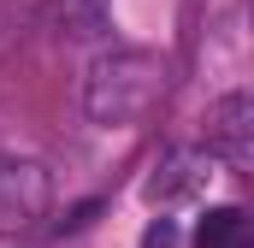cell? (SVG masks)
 <instances>
[{"label":"cell","instance_id":"3","mask_svg":"<svg viewBox=\"0 0 254 248\" xmlns=\"http://www.w3.org/2000/svg\"><path fill=\"white\" fill-rule=\"evenodd\" d=\"M207 178H213V154H207V148H172V154L154 166V178L142 184V201H148V207L190 201V195L207 189Z\"/></svg>","mask_w":254,"mask_h":248},{"label":"cell","instance_id":"1","mask_svg":"<svg viewBox=\"0 0 254 248\" xmlns=\"http://www.w3.org/2000/svg\"><path fill=\"white\" fill-rule=\"evenodd\" d=\"M166 95V60L154 48H113L89 65L83 77V113L107 130L142 124Z\"/></svg>","mask_w":254,"mask_h":248},{"label":"cell","instance_id":"7","mask_svg":"<svg viewBox=\"0 0 254 248\" xmlns=\"http://www.w3.org/2000/svg\"><path fill=\"white\" fill-rule=\"evenodd\" d=\"M142 248H178V225H172V219H154V225L142 231Z\"/></svg>","mask_w":254,"mask_h":248},{"label":"cell","instance_id":"5","mask_svg":"<svg viewBox=\"0 0 254 248\" xmlns=\"http://www.w3.org/2000/svg\"><path fill=\"white\" fill-rule=\"evenodd\" d=\"M42 18L65 42H101L113 30V0H48Z\"/></svg>","mask_w":254,"mask_h":248},{"label":"cell","instance_id":"2","mask_svg":"<svg viewBox=\"0 0 254 248\" xmlns=\"http://www.w3.org/2000/svg\"><path fill=\"white\" fill-rule=\"evenodd\" d=\"M54 207V178L42 160H6L0 166V237H24L48 219Z\"/></svg>","mask_w":254,"mask_h":248},{"label":"cell","instance_id":"4","mask_svg":"<svg viewBox=\"0 0 254 248\" xmlns=\"http://www.w3.org/2000/svg\"><path fill=\"white\" fill-rule=\"evenodd\" d=\"M254 148V101L237 89V95H225V101H213L207 107V154H219V160H249Z\"/></svg>","mask_w":254,"mask_h":248},{"label":"cell","instance_id":"6","mask_svg":"<svg viewBox=\"0 0 254 248\" xmlns=\"http://www.w3.org/2000/svg\"><path fill=\"white\" fill-rule=\"evenodd\" d=\"M243 237H249L243 207H207V219L195 225V248H243Z\"/></svg>","mask_w":254,"mask_h":248}]
</instances>
